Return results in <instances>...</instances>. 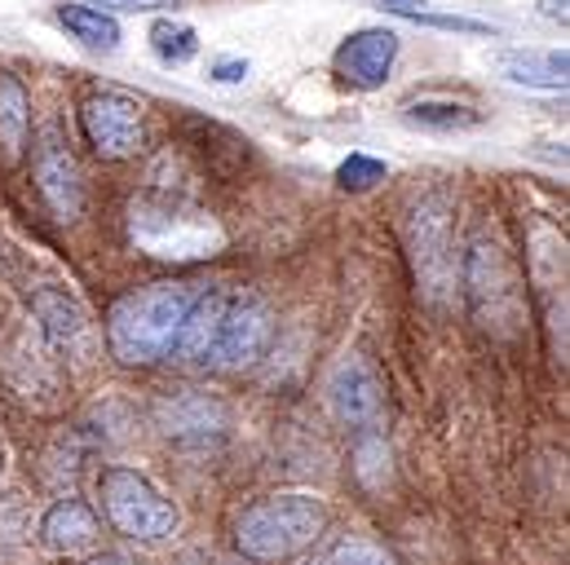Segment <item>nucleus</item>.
I'll list each match as a JSON object with an SVG mask.
<instances>
[{"label": "nucleus", "mask_w": 570, "mask_h": 565, "mask_svg": "<svg viewBox=\"0 0 570 565\" xmlns=\"http://www.w3.org/2000/svg\"><path fill=\"white\" fill-rule=\"evenodd\" d=\"M27 133H31V93L22 89L18 76L0 71V150L9 163L22 155Z\"/></svg>", "instance_id": "nucleus-16"}, {"label": "nucleus", "mask_w": 570, "mask_h": 565, "mask_svg": "<svg viewBox=\"0 0 570 565\" xmlns=\"http://www.w3.org/2000/svg\"><path fill=\"white\" fill-rule=\"evenodd\" d=\"M336 181H341L345 190H372L376 181H385V163L372 159V155H363V150H354V155L336 168Z\"/></svg>", "instance_id": "nucleus-22"}, {"label": "nucleus", "mask_w": 570, "mask_h": 565, "mask_svg": "<svg viewBox=\"0 0 570 565\" xmlns=\"http://www.w3.org/2000/svg\"><path fill=\"white\" fill-rule=\"evenodd\" d=\"M31 172H36V190H40V199L53 208V217L76 221L80 208H85V177H80V163H76L71 146L62 141V129H58V125H45V129H40Z\"/></svg>", "instance_id": "nucleus-10"}, {"label": "nucleus", "mask_w": 570, "mask_h": 565, "mask_svg": "<svg viewBox=\"0 0 570 565\" xmlns=\"http://www.w3.org/2000/svg\"><path fill=\"white\" fill-rule=\"evenodd\" d=\"M248 71H253V67H248V58H217L208 76H213L217 85H244V80H248Z\"/></svg>", "instance_id": "nucleus-24"}, {"label": "nucleus", "mask_w": 570, "mask_h": 565, "mask_svg": "<svg viewBox=\"0 0 570 565\" xmlns=\"http://www.w3.org/2000/svg\"><path fill=\"white\" fill-rule=\"evenodd\" d=\"M186 565H253V562H244V557H217V553H195V557H186Z\"/></svg>", "instance_id": "nucleus-26"}, {"label": "nucleus", "mask_w": 570, "mask_h": 565, "mask_svg": "<svg viewBox=\"0 0 570 565\" xmlns=\"http://www.w3.org/2000/svg\"><path fill=\"white\" fill-rule=\"evenodd\" d=\"M226 428V407L208 394H177L159 403V433L173 442H213Z\"/></svg>", "instance_id": "nucleus-13"}, {"label": "nucleus", "mask_w": 570, "mask_h": 565, "mask_svg": "<svg viewBox=\"0 0 570 565\" xmlns=\"http://www.w3.org/2000/svg\"><path fill=\"white\" fill-rule=\"evenodd\" d=\"M58 22L71 31V40H80L85 49H98V53H111V49H120V22H116V13H102V9H94V4H62L58 9Z\"/></svg>", "instance_id": "nucleus-17"}, {"label": "nucleus", "mask_w": 570, "mask_h": 565, "mask_svg": "<svg viewBox=\"0 0 570 565\" xmlns=\"http://www.w3.org/2000/svg\"><path fill=\"white\" fill-rule=\"evenodd\" d=\"M491 67H495L509 85L544 89V93L567 89V71H570L562 49H500V53L491 58Z\"/></svg>", "instance_id": "nucleus-14"}, {"label": "nucleus", "mask_w": 570, "mask_h": 565, "mask_svg": "<svg viewBox=\"0 0 570 565\" xmlns=\"http://www.w3.org/2000/svg\"><path fill=\"white\" fill-rule=\"evenodd\" d=\"M327 565H394V557H385L376 544L367 539H341L332 553H327Z\"/></svg>", "instance_id": "nucleus-23"}, {"label": "nucleus", "mask_w": 570, "mask_h": 565, "mask_svg": "<svg viewBox=\"0 0 570 565\" xmlns=\"http://www.w3.org/2000/svg\"><path fill=\"white\" fill-rule=\"evenodd\" d=\"M327 412L332 420L345 424V428H363L372 433L381 424V412H385V385L376 376V367L358 354L341 358L336 371L327 376Z\"/></svg>", "instance_id": "nucleus-9"}, {"label": "nucleus", "mask_w": 570, "mask_h": 565, "mask_svg": "<svg viewBox=\"0 0 570 565\" xmlns=\"http://www.w3.org/2000/svg\"><path fill=\"white\" fill-rule=\"evenodd\" d=\"M275 340V309L257 291H204L195 296L173 354L186 367L204 371H244L271 354Z\"/></svg>", "instance_id": "nucleus-1"}, {"label": "nucleus", "mask_w": 570, "mask_h": 565, "mask_svg": "<svg viewBox=\"0 0 570 565\" xmlns=\"http://www.w3.org/2000/svg\"><path fill=\"white\" fill-rule=\"evenodd\" d=\"M31 318L45 336V345L71 363H89L94 354V323L85 305L62 287H36L31 291Z\"/></svg>", "instance_id": "nucleus-11"}, {"label": "nucleus", "mask_w": 570, "mask_h": 565, "mask_svg": "<svg viewBox=\"0 0 570 565\" xmlns=\"http://www.w3.org/2000/svg\"><path fill=\"white\" fill-rule=\"evenodd\" d=\"M455 204L442 190L421 195L403 212V248L416 275V291L429 305H446L455 296Z\"/></svg>", "instance_id": "nucleus-5"}, {"label": "nucleus", "mask_w": 570, "mask_h": 565, "mask_svg": "<svg viewBox=\"0 0 570 565\" xmlns=\"http://www.w3.org/2000/svg\"><path fill=\"white\" fill-rule=\"evenodd\" d=\"M455 279L464 282L469 309H473V318L482 327H491L495 336H513L518 331V323H522V282H518L500 244L478 239Z\"/></svg>", "instance_id": "nucleus-7"}, {"label": "nucleus", "mask_w": 570, "mask_h": 565, "mask_svg": "<svg viewBox=\"0 0 570 565\" xmlns=\"http://www.w3.org/2000/svg\"><path fill=\"white\" fill-rule=\"evenodd\" d=\"M98 499L107 508V522L138 544H164L177 531V508L146 482L138 468L111 464L98 473Z\"/></svg>", "instance_id": "nucleus-6"}, {"label": "nucleus", "mask_w": 570, "mask_h": 565, "mask_svg": "<svg viewBox=\"0 0 570 565\" xmlns=\"http://www.w3.org/2000/svg\"><path fill=\"white\" fill-rule=\"evenodd\" d=\"M394 58H399V31L390 27H363L354 36H345L332 53V71L341 76V85L350 89H381L394 71Z\"/></svg>", "instance_id": "nucleus-12"}, {"label": "nucleus", "mask_w": 570, "mask_h": 565, "mask_svg": "<svg viewBox=\"0 0 570 565\" xmlns=\"http://www.w3.org/2000/svg\"><path fill=\"white\" fill-rule=\"evenodd\" d=\"M80 129L102 159H134L142 150V102L120 89L89 93L80 102Z\"/></svg>", "instance_id": "nucleus-8"}, {"label": "nucleus", "mask_w": 570, "mask_h": 565, "mask_svg": "<svg viewBox=\"0 0 570 565\" xmlns=\"http://www.w3.org/2000/svg\"><path fill=\"white\" fill-rule=\"evenodd\" d=\"M80 4H94V9H102V13H111V9L150 13V9H168V4H177V0H80Z\"/></svg>", "instance_id": "nucleus-25"}, {"label": "nucleus", "mask_w": 570, "mask_h": 565, "mask_svg": "<svg viewBox=\"0 0 570 565\" xmlns=\"http://www.w3.org/2000/svg\"><path fill=\"white\" fill-rule=\"evenodd\" d=\"M544 13H549V18H562V22H567V0H544Z\"/></svg>", "instance_id": "nucleus-28"}, {"label": "nucleus", "mask_w": 570, "mask_h": 565, "mask_svg": "<svg viewBox=\"0 0 570 565\" xmlns=\"http://www.w3.org/2000/svg\"><path fill=\"white\" fill-rule=\"evenodd\" d=\"M327 526V508L314 495H271L253 504L235 526V548L244 562H287L318 544Z\"/></svg>", "instance_id": "nucleus-4"}, {"label": "nucleus", "mask_w": 570, "mask_h": 565, "mask_svg": "<svg viewBox=\"0 0 570 565\" xmlns=\"http://www.w3.org/2000/svg\"><path fill=\"white\" fill-rule=\"evenodd\" d=\"M429 0H381V9H390V13H399V18H407V22H416V27H433V31H464V36H495V27L491 22H482V18H469V13H433L425 9Z\"/></svg>", "instance_id": "nucleus-19"}, {"label": "nucleus", "mask_w": 570, "mask_h": 565, "mask_svg": "<svg viewBox=\"0 0 570 565\" xmlns=\"http://www.w3.org/2000/svg\"><path fill=\"white\" fill-rule=\"evenodd\" d=\"M129 239L150 261H208L226 252V226L195 199L168 195V190H146L129 204Z\"/></svg>", "instance_id": "nucleus-2"}, {"label": "nucleus", "mask_w": 570, "mask_h": 565, "mask_svg": "<svg viewBox=\"0 0 570 565\" xmlns=\"http://www.w3.org/2000/svg\"><path fill=\"white\" fill-rule=\"evenodd\" d=\"M40 539L49 553H85L94 539H98V517L85 499H58L45 517H40Z\"/></svg>", "instance_id": "nucleus-15"}, {"label": "nucleus", "mask_w": 570, "mask_h": 565, "mask_svg": "<svg viewBox=\"0 0 570 565\" xmlns=\"http://www.w3.org/2000/svg\"><path fill=\"white\" fill-rule=\"evenodd\" d=\"M195 305V291L181 282H155L129 291L107 314V345L125 367H146L173 354L177 331Z\"/></svg>", "instance_id": "nucleus-3"}, {"label": "nucleus", "mask_w": 570, "mask_h": 565, "mask_svg": "<svg viewBox=\"0 0 570 565\" xmlns=\"http://www.w3.org/2000/svg\"><path fill=\"white\" fill-rule=\"evenodd\" d=\"M354 473H358V482L363 486H381L385 477H390V446H385V437H376V433H367L363 442H358V450H354Z\"/></svg>", "instance_id": "nucleus-21"}, {"label": "nucleus", "mask_w": 570, "mask_h": 565, "mask_svg": "<svg viewBox=\"0 0 570 565\" xmlns=\"http://www.w3.org/2000/svg\"><path fill=\"white\" fill-rule=\"evenodd\" d=\"M150 49L164 67H186L195 53H199V31L181 18H159L150 27Z\"/></svg>", "instance_id": "nucleus-20"}, {"label": "nucleus", "mask_w": 570, "mask_h": 565, "mask_svg": "<svg viewBox=\"0 0 570 565\" xmlns=\"http://www.w3.org/2000/svg\"><path fill=\"white\" fill-rule=\"evenodd\" d=\"M85 565H134L125 553H98V557H89Z\"/></svg>", "instance_id": "nucleus-27"}, {"label": "nucleus", "mask_w": 570, "mask_h": 565, "mask_svg": "<svg viewBox=\"0 0 570 565\" xmlns=\"http://www.w3.org/2000/svg\"><path fill=\"white\" fill-rule=\"evenodd\" d=\"M403 116L421 129H438V133H460V129H473L482 125V111L469 107V102H451V98H421V102H407Z\"/></svg>", "instance_id": "nucleus-18"}]
</instances>
